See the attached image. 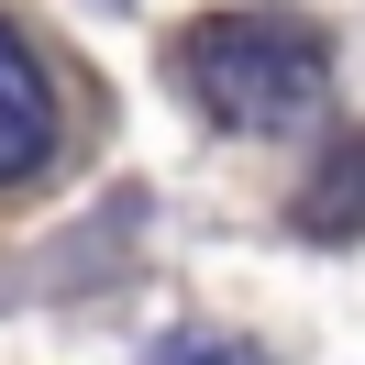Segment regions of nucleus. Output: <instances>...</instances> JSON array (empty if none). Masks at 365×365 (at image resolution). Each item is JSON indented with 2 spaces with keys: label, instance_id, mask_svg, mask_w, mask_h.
<instances>
[{
  "label": "nucleus",
  "instance_id": "obj_1",
  "mask_svg": "<svg viewBox=\"0 0 365 365\" xmlns=\"http://www.w3.org/2000/svg\"><path fill=\"white\" fill-rule=\"evenodd\" d=\"M188 89L210 100V122L232 133H288L321 89H332V45L299 11H222L188 34Z\"/></svg>",
  "mask_w": 365,
  "mask_h": 365
},
{
  "label": "nucleus",
  "instance_id": "obj_2",
  "mask_svg": "<svg viewBox=\"0 0 365 365\" xmlns=\"http://www.w3.org/2000/svg\"><path fill=\"white\" fill-rule=\"evenodd\" d=\"M45 155H56V78L23 45V23L0 11V188H23Z\"/></svg>",
  "mask_w": 365,
  "mask_h": 365
},
{
  "label": "nucleus",
  "instance_id": "obj_3",
  "mask_svg": "<svg viewBox=\"0 0 365 365\" xmlns=\"http://www.w3.org/2000/svg\"><path fill=\"white\" fill-rule=\"evenodd\" d=\"M299 232H365V133L343 155H321L310 200H299Z\"/></svg>",
  "mask_w": 365,
  "mask_h": 365
},
{
  "label": "nucleus",
  "instance_id": "obj_4",
  "mask_svg": "<svg viewBox=\"0 0 365 365\" xmlns=\"http://www.w3.org/2000/svg\"><path fill=\"white\" fill-rule=\"evenodd\" d=\"M155 365H266V354L232 332H178V343H155Z\"/></svg>",
  "mask_w": 365,
  "mask_h": 365
}]
</instances>
